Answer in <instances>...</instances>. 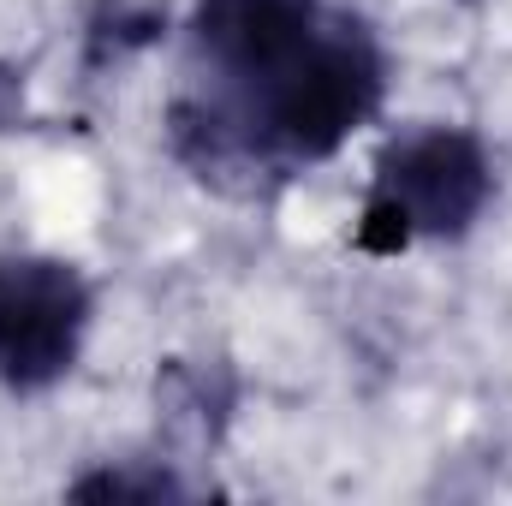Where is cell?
<instances>
[{
    "label": "cell",
    "mask_w": 512,
    "mask_h": 506,
    "mask_svg": "<svg viewBox=\"0 0 512 506\" xmlns=\"http://www.w3.org/2000/svg\"><path fill=\"white\" fill-rule=\"evenodd\" d=\"M489 203H495L489 143L471 126L423 120L382 143L352 245L370 256H399L411 245H453L483 221Z\"/></svg>",
    "instance_id": "6da1fadb"
},
{
    "label": "cell",
    "mask_w": 512,
    "mask_h": 506,
    "mask_svg": "<svg viewBox=\"0 0 512 506\" xmlns=\"http://www.w3.org/2000/svg\"><path fill=\"white\" fill-rule=\"evenodd\" d=\"M96 328V286L48 251H0V387L48 393L78 370Z\"/></svg>",
    "instance_id": "7a4b0ae2"
},
{
    "label": "cell",
    "mask_w": 512,
    "mask_h": 506,
    "mask_svg": "<svg viewBox=\"0 0 512 506\" xmlns=\"http://www.w3.org/2000/svg\"><path fill=\"white\" fill-rule=\"evenodd\" d=\"M233 405H239V376L215 358V364H197V358H167L161 376H155V411H161V429L185 447H215L233 423Z\"/></svg>",
    "instance_id": "3957f363"
},
{
    "label": "cell",
    "mask_w": 512,
    "mask_h": 506,
    "mask_svg": "<svg viewBox=\"0 0 512 506\" xmlns=\"http://www.w3.org/2000/svg\"><path fill=\"white\" fill-rule=\"evenodd\" d=\"M66 495H78V501H185L197 489L173 471V459H126V465H102V471L78 477Z\"/></svg>",
    "instance_id": "277c9868"
},
{
    "label": "cell",
    "mask_w": 512,
    "mask_h": 506,
    "mask_svg": "<svg viewBox=\"0 0 512 506\" xmlns=\"http://www.w3.org/2000/svg\"><path fill=\"white\" fill-rule=\"evenodd\" d=\"M459 6H477V0H459Z\"/></svg>",
    "instance_id": "5b68a950"
}]
</instances>
